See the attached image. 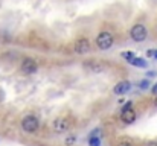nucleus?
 I'll list each match as a JSON object with an SVG mask.
<instances>
[{
  "label": "nucleus",
  "instance_id": "obj_1",
  "mask_svg": "<svg viewBox=\"0 0 157 146\" xmlns=\"http://www.w3.org/2000/svg\"><path fill=\"white\" fill-rule=\"evenodd\" d=\"M147 35H148V32H147V28H145L144 24H134V26L131 28V31H130V37H131V40L136 41V43L145 41V40H147Z\"/></svg>",
  "mask_w": 157,
  "mask_h": 146
},
{
  "label": "nucleus",
  "instance_id": "obj_2",
  "mask_svg": "<svg viewBox=\"0 0 157 146\" xmlns=\"http://www.w3.org/2000/svg\"><path fill=\"white\" fill-rule=\"evenodd\" d=\"M40 126V122L35 116H26L21 120V128L25 133H35Z\"/></svg>",
  "mask_w": 157,
  "mask_h": 146
},
{
  "label": "nucleus",
  "instance_id": "obj_3",
  "mask_svg": "<svg viewBox=\"0 0 157 146\" xmlns=\"http://www.w3.org/2000/svg\"><path fill=\"white\" fill-rule=\"evenodd\" d=\"M113 43H114V38L110 32H101L96 38V44L101 50H108L113 46Z\"/></svg>",
  "mask_w": 157,
  "mask_h": 146
},
{
  "label": "nucleus",
  "instance_id": "obj_4",
  "mask_svg": "<svg viewBox=\"0 0 157 146\" xmlns=\"http://www.w3.org/2000/svg\"><path fill=\"white\" fill-rule=\"evenodd\" d=\"M90 50V41L87 38H78L73 44V52L75 53H79V55H84Z\"/></svg>",
  "mask_w": 157,
  "mask_h": 146
},
{
  "label": "nucleus",
  "instance_id": "obj_5",
  "mask_svg": "<svg viewBox=\"0 0 157 146\" xmlns=\"http://www.w3.org/2000/svg\"><path fill=\"white\" fill-rule=\"evenodd\" d=\"M37 69H38V66H37V62H35L34 59H31V58L23 59V62H21V72H23V73H26V75H34V73L37 72Z\"/></svg>",
  "mask_w": 157,
  "mask_h": 146
},
{
  "label": "nucleus",
  "instance_id": "obj_6",
  "mask_svg": "<svg viewBox=\"0 0 157 146\" xmlns=\"http://www.w3.org/2000/svg\"><path fill=\"white\" fill-rule=\"evenodd\" d=\"M130 90H131V82H130V81H121V82H117V84L114 85V88H113L114 95H125V93H128Z\"/></svg>",
  "mask_w": 157,
  "mask_h": 146
},
{
  "label": "nucleus",
  "instance_id": "obj_7",
  "mask_svg": "<svg viewBox=\"0 0 157 146\" xmlns=\"http://www.w3.org/2000/svg\"><path fill=\"white\" fill-rule=\"evenodd\" d=\"M121 119H122V122H125V123H133V122L136 120V113H134V110H131V107H130V108H122Z\"/></svg>",
  "mask_w": 157,
  "mask_h": 146
},
{
  "label": "nucleus",
  "instance_id": "obj_8",
  "mask_svg": "<svg viewBox=\"0 0 157 146\" xmlns=\"http://www.w3.org/2000/svg\"><path fill=\"white\" fill-rule=\"evenodd\" d=\"M53 129L56 131V133H66L67 129H69V122L66 120V119H55V122H53Z\"/></svg>",
  "mask_w": 157,
  "mask_h": 146
},
{
  "label": "nucleus",
  "instance_id": "obj_9",
  "mask_svg": "<svg viewBox=\"0 0 157 146\" xmlns=\"http://www.w3.org/2000/svg\"><path fill=\"white\" fill-rule=\"evenodd\" d=\"M130 64H131V66H134V67H139V69H145V67L148 66V62H147L144 58H139V56L133 58V59L130 61Z\"/></svg>",
  "mask_w": 157,
  "mask_h": 146
},
{
  "label": "nucleus",
  "instance_id": "obj_10",
  "mask_svg": "<svg viewBox=\"0 0 157 146\" xmlns=\"http://www.w3.org/2000/svg\"><path fill=\"white\" fill-rule=\"evenodd\" d=\"M86 67H87L89 70H92L93 73H99L101 70H104V66H102V64H98V62H95V59H92V62H89Z\"/></svg>",
  "mask_w": 157,
  "mask_h": 146
},
{
  "label": "nucleus",
  "instance_id": "obj_11",
  "mask_svg": "<svg viewBox=\"0 0 157 146\" xmlns=\"http://www.w3.org/2000/svg\"><path fill=\"white\" fill-rule=\"evenodd\" d=\"M121 56H122L124 59H127L128 62H130L133 58H136V55H134L133 52H122V53H121Z\"/></svg>",
  "mask_w": 157,
  "mask_h": 146
},
{
  "label": "nucleus",
  "instance_id": "obj_12",
  "mask_svg": "<svg viewBox=\"0 0 157 146\" xmlns=\"http://www.w3.org/2000/svg\"><path fill=\"white\" fill-rule=\"evenodd\" d=\"M150 85H151V84H150V81H148V79H144V81H140V82H139V88H140V90H148V88H150Z\"/></svg>",
  "mask_w": 157,
  "mask_h": 146
},
{
  "label": "nucleus",
  "instance_id": "obj_13",
  "mask_svg": "<svg viewBox=\"0 0 157 146\" xmlns=\"http://www.w3.org/2000/svg\"><path fill=\"white\" fill-rule=\"evenodd\" d=\"M89 145L90 146H101L99 137H90V139H89Z\"/></svg>",
  "mask_w": 157,
  "mask_h": 146
},
{
  "label": "nucleus",
  "instance_id": "obj_14",
  "mask_svg": "<svg viewBox=\"0 0 157 146\" xmlns=\"http://www.w3.org/2000/svg\"><path fill=\"white\" fill-rule=\"evenodd\" d=\"M75 142H76V137H75V136H70V137H67V139H66V145L67 146H72Z\"/></svg>",
  "mask_w": 157,
  "mask_h": 146
},
{
  "label": "nucleus",
  "instance_id": "obj_15",
  "mask_svg": "<svg viewBox=\"0 0 157 146\" xmlns=\"http://www.w3.org/2000/svg\"><path fill=\"white\" fill-rule=\"evenodd\" d=\"M156 75H157V72H154V70H150V72L147 73V76H148V78H154Z\"/></svg>",
  "mask_w": 157,
  "mask_h": 146
},
{
  "label": "nucleus",
  "instance_id": "obj_16",
  "mask_svg": "<svg viewBox=\"0 0 157 146\" xmlns=\"http://www.w3.org/2000/svg\"><path fill=\"white\" fill-rule=\"evenodd\" d=\"M151 92H153V95H157V84H154V85L151 87Z\"/></svg>",
  "mask_w": 157,
  "mask_h": 146
},
{
  "label": "nucleus",
  "instance_id": "obj_17",
  "mask_svg": "<svg viewBox=\"0 0 157 146\" xmlns=\"http://www.w3.org/2000/svg\"><path fill=\"white\" fill-rule=\"evenodd\" d=\"M154 52H156V50H148V52H147V56H154Z\"/></svg>",
  "mask_w": 157,
  "mask_h": 146
},
{
  "label": "nucleus",
  "instance_id": "obj_18",
  "mask_svg": "<svg viewBox=\"0 0 157 146\" xmlns=\"http://www.w3.org/2000/svg\"><path fill=\"white\" fill-rule=\"evenodd\" d=\"M147 146H157V142H151V143H148Z\"/></svg>",
  "mask_w": 157,
  "mask_h": 146
},
{
  "label": "nucleus",
  "instance_id": "obj_19",
  "mask_svg": "<svg viewBox=\"0 0 157 146\" xmlns=\"http://www.w3.org/2000/svg\"><path fill=\"white\" fill-rule=\"evenodd\" d=\"M117 146H131V145H130V143H119Z\"/></svg>",
  "mask_w": 157,
  "mask_h": 146
},
{
  "label": "nucleus",
  "instance_id": "obj_20",
  "mask_svg": "<svg viewBox=\"0 0 157 146\" xmlns=\"http://www.w3.org/2000/svg\"><path fill=\"white\" fill-rule=\"evenodd\" d=\"M154 58H156V59H157V50H156V52H154Z\"/></svg>",
  "mask_w": 157,
  "mask_h": 146
},
{
  "label": "nucleus",
  "instance_id": "obj_21",
  "mask_svg": "<svg viewBox=\"0 0 157 146\" xmlns=\"http://www.w3.org/2000/svg\"><path fill=\"white\" fill-rule=\"evenodd\" d=\"M156 105H157V97H156Z\"/></svg>",
  "mask_w": 157,
  "mask_h": 146
}]
</instances>
